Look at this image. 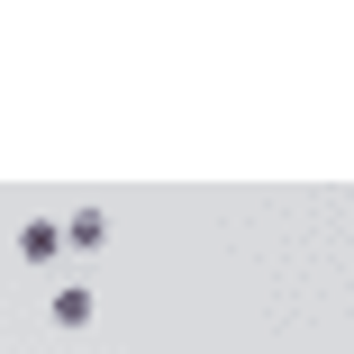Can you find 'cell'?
<instances>
[{
	"mask_svg": "<svg viewBox=\"0 0 354 354\" xmlns=\"http://www.w3.org/2000/svg\"><path fill=\"white\" fill-rule=\"evenodd\" d=\"M100 236H109V218H100V209H73V218H64V245H82V254H91Z\"/></svg>",
	"mask_w": 354,
	"mask_h": 354,
	"instance_id": "3957f363",
	"label": "cell"
},
{
	"mask_svg": "<svg viewBox=\"0 0 354 354\" xmlns=\"http://www.w3.org/2000/svg\"><path fill=\"white\" fill-rule=\"evenodd\" d=\"M46 309H55V327H91V291H82V281H64Z\"/></svg>",
	"mask_w": 354,
	"mask_h": 354,
	"instance_id": "7a4b0ae2",
	"label": "cell"
},
{
	"mask_svg": "<svg viewBox=\"0 0 354 354\" xmlns=\"http://www.w3.org/2000/svg\"><path fill=\"white\" fill-rule=\"evenodd\" d=\"M19 254H28V263H55V254H64V227H55V218H28V227H19Z\"/></svg>",
	"mask_w": 354,
	"mask_h": 354,
	"instance_id": "6da1fadb",
	"label": "cell"
}]
</instances>
